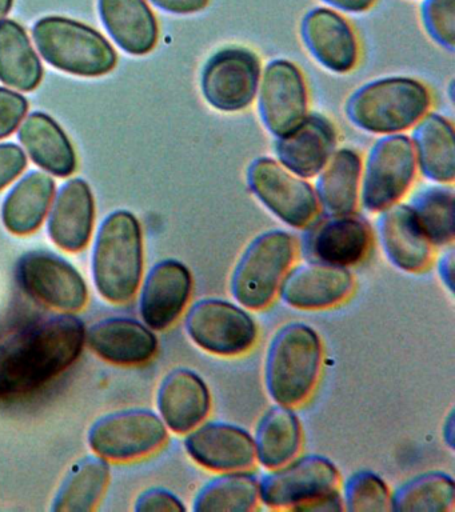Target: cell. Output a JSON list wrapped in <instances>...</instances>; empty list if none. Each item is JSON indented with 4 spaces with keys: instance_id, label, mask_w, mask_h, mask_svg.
Instances as JSON below:
<instances>
[{
    "instance_id": "obj_22",
    "label": "cell",
    "mask_w": 455,
    "mask_h": 512,
    "mask_svg": "<svg viewBox=\"0 0 455 512\" xmlns=\"http://www.w3.org/2000/svg\"><path fill=\"white\" fill-rule=\"evenodd\" d=\"M159 416L175 434H187L205 422L210 414L211 396L205 380L189 368L169 372L158 388Z\"/></svg>"
},
{
    "instance_id": "obj_44",
    "label": "cell",
    "mask_w": 455,
    "mask_h": 512,
    "mask_svg": "<svg viewBox=\"0 0 455 512\" xmlns=\"http://www.w3.org/2000/svg\"><path fill=\"white\" fill-rule=\"evenodd\" d=\"M321 2L335 8V10L358 14V12L370 10L377 0H321Z\"/></svg>"
},
{
    "instance_id": "obj_28",
    "label": "cell",
    "mask_w": 455,
    "mask_h": 512,
    "mask_svg": "<svg viewBox=\"0 0 455 512\" xmlns=\"http://www.w3.org/2000/svg\"><path fill=\"white\" fill-rule=\"evenodd\" d=\"M253 439L257 462L274 470L297 458L301 451V422L291 407L275 404L259 419Z\"/></svg>"
},
{
    "instance_id": "obj_39",
    "label": "cell",
    "mask_w": 455,
    "mask_h": 512,
    "mask_svg": "<svg viewBox=\"0 0 455 512\" xmlns=\"http://www.w3.org/2000/svg\"><path fill=\"white\" fill-rule=\"evenodd\" d=\"M134 510L137 512H183L186 511V506L173 492L163 488H151L139 495Z\"/></svg>"
},
{
    "instance_id": "obj_33",
    "label": "cell",
    "mask_w": 455,
    "mask_h": 512,
    "mask_svg": "<svg viewBox=\"0 0 455 512\" xmlns=\"http://www.w3.org/2000/svg\"><path fill=\"white\" fill-rule=\"evenodd\" d=\"M110 480L107 460L85 458L67 475L55 496L51 510L57 512H90L98 506Z\"/></svg>"
},
{
    "instance_id": "obj_42",
    "label": "cell",
    "mask_w": 455,
    "mask_h": 512,
    "mask_svg": "<svg viewBox=\"0 0 455 512\" xmlns=\"http://www.w3.org/2000/svg\"><path fill=\"white\" fill-rule=\"evenodd\" d=\"M150 2L170 14L191 15L205 10L210 0H150Z\"/></svg>"
},
{
    "instance_id": "obj_21",
    "label": "cell",
    "mask_w": 455,
    "mask_h": 512,
    "mask_svg": "<svg viewBox=\"0 0 455 512\" xmlns=\"http://www.w3.org/2000/svg\"><path fill=\"white\" fill-rule=\"evenodd\" d=\"M337 132L325 116L307 115L289 134L275 140L279 163L303 179L317 176L335 151Z\"/></svg>"
},
{
    "instance_id": "obj_32",
    "label": "cell",
    "mask_w": 455,
    "mask_h": 512,
    "mask_svg": "<svg viewBox=\"0 0 455 512\" xmlns=\"http://www.w3.org/2000/svg\"><path fill=\"white\" fill-rule=\"evenodd\" d=\"M259 503V479L247 471L221 472L195 495V512H249Z\"/></svg>"
},
{
    "instance_id": "obj_26",
    "label": "cell",
    "mask_w": 455,
    "mask_h": 512,
    "mask_svg": "<svg viewBox=\"0 0 455 512\" xmlns=\"http://www.w3.org/2000/svg\"><path fill=\"white\" fill-rule=\"evenodd\" d=\"M19 140L34 163L50 174L65 178L77 170L73 144L51 116L33 112L19 128Z\"/></svg>"
},
{
    "instance_id": "obj_35",
    "label": "cell",
    "mask_w": 455,
    "mask_h": 512,
    "mask_svg": "<svg viewBox=\"0 0 455 512\" xmlns=\"http://www.w3.org/2000/svg\"><path fill=\"white\" fill-rule=\"evenodd\" d=\"M409 206L433 246H450L454 240V190L451 187L423 188Z\"/></svg>"
},
{
    "instance_id": "obj_46",
    "label": "cell",
    "mask_w": 455,
    "mask_h": 512,
    "mask_svg": "<svg viewBox=\"0 0 455 512\" xmlns=\"http://www.w3.org/2000/svg\"><path fill=\"white\" fill-rule=\"evenodd\" d=\"M14 0H0V20L5 19L13 8Z\"/></svg>"
},
{
    "instance_id": "obj_10",
    "label": "cell",
    "mask_w": 455,
    "mask_h": 512,
    "mask_svg": "<svg viewBox=\"0 0 455 512\" xmlns=\"http://www.w3.org/2000/svg\"><path fill=\"white\" fill-rule=\"evenodd\" d=\"M417 160L406 135H385L371 147L363 174L361 203L365 210L381 212L402 199L415 176Z\"/></svg>"
},
{
    "instance_id": "obj_5",
    "label": "cell",
    "mask_w": 455,
    "mask_h": 512,
    "mask_svg": "<svg viewBox=\"0 0 455 512\" xmlns=\"http://www.w3.org/2000/svg\"><path fill=\"white\" fill-rule=\"evenodd\" d=\"M297 254L294 236L270 230L255 236L239 256L230 278L235 302L246 310L269 307Z\"/></svg>"
},
{
    "instance_id": "obj_20",
    "label": "cell",
    "mask_w": 455,
    "mask_h": 512,
    "mask_svg": "<svg viewBox=\"0 0 455 512\" xmlns=\"http://www.w3.org/2000/svg\"><path fill=\"white\" fill-rule=\"evenodd\" d=\"M378 236L389 262L398 270L421 272L433 259V244L419 226L409 204L395 203L379 215Z\"/></svg>"
},
{
    "instance_id": "obj_14",
    "label": "cell",
    "mask_w": 455,
    "mask_h": 512,
    "mask_svg": "<svg viewBox=\"0 0 455 512\" xmlns=\"http://www.w3.org/2000/svg\"><path fill=\"white\" fill-rule=\"evenodd\" d=\"M259 116L275 138L289 134L307 116V90L302 72L285 59L267 64L258 88Z\"/></svg>"
},
{
    "instance_id": "obj_2",
    "label": "cell",
    "mask_w": 455,
    "mask_h": 512,
    "mask_svg": "<svg viewBox=\"0 0 455 512\" xmlns=\"http://www.w3.org/2000/svg\"><path fill=\"white\" fill-rule=\"evenodd\" d=\"M322 342L305 323H289L270 340L263 379L271 400L295 407L306 402L317 386L322 368Z\"/></svg>"
},
{
    "instance_id": "obj_1",
    "label": "cell",
    "mask_w": 455,
    "mask_h": 512,
    "mask_svg": "<svg viewBox=\"0 0 455 512\" xmlns=\"http://www.w3.org/2000/svg\"><path fill=\"white\" fill-rule=\"evenodd\" d=\"M86 327L71 314L39 320L0 347V400L22 399L73 366L86 344Z\"/></svg>"
},
{
    "instance_id": "obj_31",
    "label": "cell",
    "mask_w": 455,
    "mask_h": 512,
    "mask_svg": "<svg viewBox=\"0 0 455 512\" xmlns=\"http://www.w3.org/2000/svg\"><path fill=\"white\" fill-rule=\"evenodd\" d=\"M43 67L25 28L15 20H0V82L19 91L41 84Z\"/></svg>"
},
{
    "instance_id": "obj_36",
    "label": "cell",
    "mask_w": 455,
    "mask_h": 512,
    "mask_svg": "<svg viewBox=\"0 0 455 512\" xmlns=\"http://www.w3.org/2000/svg\"><path fill=\"white\" fill-rule=\"evenodd\" d=\"M343 508L350 512L390 511L391 494L385 480L369 470L354 472L343 484Z\"/></svg>"
},
{
    "instance_id": "obj_43",
    "label": "cell",
    "mask_w": 455,
    "mask_h": 512,
    "mask_svg": "<svg viewBox=\"0 0 455 512\" xmlns=\"http://www.w3.org/2000/svg\"><path fill=\"white\" fill-rule=\"evenodd\" d=\"M438 274L450 294L454 292V250L447 248L438 260Z\"/></svg>"
},
{
    "instance_id": "obj_15",
    "label": "cell",
    "mask_w": 455,
    "mask_h": 512,
    "mask_svg": "<svg viewBox=\"0 0 455 512\" xmlns=\"http://www.w3.org/2000/svg\"><path fill=\"white\" fill-rule=\"evenodd\" d=\"M371 247V228L362 216L330 215L314 219L303 235V255L309 262L349 268L361 263Z\"/></svg>"
},
{
    "instance_id": "obj_23",
    "label": "cell",
    "mask_w": 455,
    "mask_h": 512,
    "mask_svg": "<svg viewBox=\"0 0 455 512\" xmlns=\"http://www.w3.org/2000/svg\"><path fill=\"white\" fill-rule=\"evenodd\" d=\"M86 343L106 362L139 366L158 351V339L146 324L129 318H110L95 323L86 332Z\"/></svg>"
},
{
    "instance_id": "obj_13",
    "label": "cell",
    "mask_w": 455,
    "mask_h": 512,
    "mask_svg": "<svg viewBox=\"0 0 455 512\" xmlns=\"http://www.w3.org/2000/svg\"><path fill=\"white\" fill-rule=\"evenodd\" d=\"M339 472L329 458L305 455L274 468L259 480V502L275 510H291L323 492L338 488Z\"/></svg>"
},
{
    "instance_id": "obj_16",
    "label": "cell",
    "mask_w": 455,
    "mask_h": 512,
    "mask_svg": "<svg viewBox=\"0 0 455 512\" xmlns=\"http://www.w3.org/2000/svg\"><path fill=\"white\" fill-rule=\"evenodd\" d=\"M193 292V276L185 264L175 259L155 264L142 284L139 312L143 323L154 331H165L173 326Z\"/></svg>"
},
{
    "instance_id": "obj_18",
    "label": "cell",
    "mask_w": 455,
    "mask_h": 512,
    "mask_svg": "<svg viewBox=\"0 0 455 512\" xmlns=\"http://www.w3.org/2000/svg\"><path fill=\"white\" fill-rule=\"evenodd\" d=\"M185 448L195 463L211 471H247L257 462L253 436L227 422L199 424L187 432Z\"/></svg>"
},
{
    "instance_id": "obj_6",
    "label": "cell",
    "mask_w": 455,
    "mask_h": 512,
    "mask_svg": "<svg viewBox=\"0 0 455 512\" xmlns=\"http://www.w3.org/2000/svg\"><path fill=\"white\" fill-rule=\"evenodd\" d=\"M35 44L47 63L79 76H102L117 66L109 40L77 20L46 16L33 28Z\"/></svg>"
},
{
    "instance_id": "obj_29",
    "label": "cell",
    "mask_w": 455,
    "mask_h": 512,
    "mask_svg": "<svg viewBox=\"0 0 455 512\" xmlns=\"http://www.w3.org/2000/svg\"><path fill=\"white\" fill-rule=\"evenodd\" d=\"M411 143L425 178L438 183L454 182V128L449 120L438 114L423 116L415 126Z\"/></svg>"
},
{
    "instance_id": "obj_12",
    "label": "cell",
    "mask_w": 455,
    "mask_h": 512,
    "mask_svg": "<svg viewBox=\"0 0 455 512\" xmlns=\"http://www.w3.org/2000/svg\"><path fill=\"white\" fill-rule=\"evenodd\" d=\"M17 279L31 298L66 314L83 310L89 302V290L81 272L51 252L23 255L17 264Z\"/></svg>"
},
{
    "instance_id": "obj_27",
    "label": "cell",
    "mask_w": 455,
    "mask_h": 512,
    "mask_svg": "<svg viewBox=\"0 0 455 512\" xmlns=\"http://www.w3.org/2000/svg\"><path fill=\"white\" fill-rule=\"evenodd\" d=\"M55 195V182L41 171L30 172L15 184L2 207V220L14 235H30L45 222Z\"/></svg>"
},
{
    "instance_id": "obj_41",
    "label": "cell",
    "mask_w": 455,
    "mask_h": 512,
    "mask_svg": "<svg viewBox=\"0 0 455 512\" xmlns=\"http://www.w3.org/2000/svg\"><path fill=\"white\" fill-rule=\"evenodd\" d=\"M294 511L335 512L345 511V508H343L341 492L338 491V488H334V490L323 492V494L314 496L313 499L299 504L298 507L294 508Z\"/></svg>"
},
{
    "instance_id": "obj_8",
    "label": "cell",
    "mask_w": 455,
    "mask_h": 512,
    "mask_svg": "<svg viewBox=\"0 0 455 512\" xmlns=\"http://www.w3.org/2000/svg\"><path fill=\"white\" fill-rule=\"evenodd\" d=\"M169 438L161 416L150 410H123L103 416L91 427V450L105 460L130 462L161 450Z\"/></svg>"
},
{
    "instance_id": "obj_30",
    "label": "cell",
    "mask_w": 455,
    "mask_h": 512,
    "mask_svg": "<svg viewBox=\"0 0 455 512\" xmlns=\"http://www.w3.org/2000/svg\"><path fill=\"white\" fill-rule=\"evenodd\" d=\"M361 156L350 148L333 152L329 162L318 174V203L326 214H354L358 206L359 182H361Z\"/></svg>"
},
{
    "instance_id": "obj_25",
    "label": "cell",
    "mask_w": 455,
    "mask_h": 512,
    "mask_svg": "<svg viewBox=\"0 0 455 512\" xmlns=\"http://www.w3.org/2000/svg\"><path fill=\"white\" fill-rule=\"evenodd\" d=\"M106 30L122 50L146 55L157 46L159 27L146 0H99Z\"/></svg>"
},
{
    "instance_id": "obj_17",
    "label": "cell",
    "mask_w": 455,
    "mask_h": 512,
    "mask_svg": "<svg viewBox=\"0 0 455 512\" xmlns=\"http://www.w3.org/2000/svg\"><path fill=\"white\" fill-rule=\"evenodd\" d=\"M353 291L354 276L349 268L307 260L287 271L278 295L287 306L313 311L338 306Z\"/></svg>"
},
{
    "instance_id": "obj_38",
    "label": "cell",
    "mask_w": 455,
    "mask_h": 512,
    "mask_svg": "<svg viewBox=\"0 0 455 512\" xmlns=\"http://www.w3.org/2000/svg\"><path fill=\"white\" fill-rule=\"evenodd\" d=\"M27 111L29 102L25 96L0 87V139L13 134L21 126Z\"/></svg>"
},
{
    "instance_id": "obj_3",
    "label": "cell",
    "mask_w": 455,
    "mask_h": 512,
    "mask_svg": "<svg viewBox=\"0 0 455 512\" xmlns=\"http://www.w3.org/2000/svg\"><path fill=\"white\" fill-rule=\"evenodd\" d=\"M143 272L141 224L129 211H115L99 227L93 252L95 287L107 302H130Z\"/></svg>"
},
{
    "instance_id": "obj_4",
    "label": "cell",
    "mask_w": 455,
    "mask_h": 512,
    "mask_svg": "<svg viewBox=\"0 0 455 512\" xmlns=\"http://www.w3.org/2000/svg\"><path fill=\"white\" fill-rule=\"evenodd\" d=\"M430 103V92L422 83L393 76L358 88L347 100L346 115L363 131L393 135L415 126Z\"/></svg>"
},
{
    "instance_id": "obj_19",
    "label": "cell",
    "mask_w": 455,
    "mask_h": 512,
    "mask_svg": "<svg viewBox=\"0 0 455 512\" xmlns=\"http://www.w3.org/2000/svg\"><path fill=\"white\" fill-rule=\"evenodd\" d=\"M303 44L327 70L346 74L358 60V42L353 27L330 8H313L301 23Z\"/></svg>"
},
{
    "instance_id": "obj_9",
    "label": "cell",
    "mask_w": 455,
    "mask_h": 512,
    "mask_svg": "<svg viewBox=\"0 0 455 512\" xmlns=\"http://www.w3.org/2000/svg\"><path fill=\"white\" fill-rule=\"evenodd\" d=\"M251 192L287 226L306 228L319 211L315 190L301 176L293 174L277 160L258 158L247 170Z\"/></svg>"
},
{
    "instance_id": "obj_45",
    "label": "cell",
    "mask_w": 455,
    "mask_h": 512,
    "mask_svg": "<svg viewBox=\"0 0 455 512\" xmlns=\"http://www.w3.org/2000/svg\"><path fill=\"white\" fill-rule=\"evenodd\" d=\"M443 440L447 444V447L450 450L454 448V415L453 412H450L449 416L445 420V424H443Z\"/></svg>"
},
{
    "instance_id": "obj_24",
    "label": "cell",
    "mask_w": 455,
    "mask_h": 512,
    "mask_svg": "<svg viewBox=\"0 0 455 512\" xmlns=\"http://www.w3.org/2000/svg\"><path fill=\"white\" fill-rule=\"evenodd\" d=\"M95 202L89 184L82 179L67 182L58 192L47 230L63 251L85 250L93 235Z\"/></svg>"
},
{
    "instance_id": "obj_7",
    "label": "cell",
    "mask_w": 455,
    "mask_h": 512,
    "mask_svg": "<svg viewBox=\"0 0 455 512\" xmlns=\"http://www.w3.org/2000/svg\"><path fill=\"white\" fill-rule=\"evenodd\" d=\"M185 330L203 351L218 356L246 354L258 338L257 323L238 303L205 298L190 307Z\"/></svg>"
},
{
    "instance_id": "obj_37",
    "label": "cell",
    "mask_w": 455,
    "mask_h": 512,
    "mask_svg": "<svg viewBox=\"0 0 455 512\" xmlns=\"http://www.w3.org/2000/svg\"><path fill=\"white\" fill-rule=\"evenodd\" d=\"M421 18L427 35L445 50H455V0H423Z\"/></svg>"
},
{
    "instance_id": "obj_34",
    "label": "cell",
    "mask_w": 455,
    "mask_h": 512,
    "mask_svg": "<svg viewBox=\"0 0 455 512\" xmlns=\"http://www.w3.org/2000/svg\"><path fill=\"white\" fill-rule=\"evenodd\" d=\"M455 486L453 476L430 471L414 476L395 488L390 498L394 512H447L453 510Z\"/></svg>"
},
{
    "instance_id": "obj_40",
    "label": "cell",
    "mask_w": 455,
    "mask_h": 512,
    "mask_svg": "<svg viewBox=\"0 0 455 512\" xmlns=\"http://www.w3.org/2000/svg\"><path fill=\"white\" fill-rule=\"evenodd\" d=\"M27 166L22 148L14 143L0 144V191L14 182Z\"/></svg>"
},
{
    "instance_id": "obj_11",
    "label": "cell",
    "mask_w": 455,
    "mask_h": 512,
    "mask_svg": "<svg viewBox=\"0 0 455 512\" xmlns=\"http://www.w3.org/2000/svg\"><path fill=\"white\" fill-rule=\"evenodd\" d=\"M261 75L255 52L243 47L222 48L203 67V98L218 111L246 110L258 94Z\"/></svg>"
}]
</instances>
